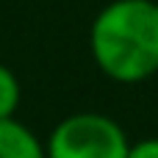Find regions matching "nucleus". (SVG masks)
I'll use <instances>...</instances> for the list:
<instances>
[{"label":"nucleus","mask_w":158,"mask_h":158,"mask_svg":"<svg viewBox=\"0 0 158 158\" xmlns=\"http://www.w3.org/2000/svg\"><path fill=\"white\" fill-rule=\"evenodd\" d=\"M92 58L117 83H139L158 75V3L114 0L92 22Z\"/></svg>","instance_id":"obj_1"},{"label":"nucleus","mask_w":158,"mask_h":158,"mask_svg":"<svg viewBox=\"0 0 158 158\" xmlns=\"http://www.w3.org/2000/svg\"><path fill=\"white\" fill-rule=\"evenodd\" d=\"M128 147L122 125L94 111L64 117L44 142L47 158H125Z\"/></svg>","instance_id":"obj_2"},{"label":"nucleus","mask_w":158,"mask_h":158,"mask_svg":"<svg viewBox=\"0 0 158 158\" xmlns=\"http://www.w3.org/2000/svg\"><path fill=\"white\" fill-rule=\"evenodd\" d=\"M0 158H47V153L28 125L8 117L0 119Z\"/></svg>","instance_id":"obj_3"},{"label":"nucleus","mask_w":158,"mask_h":158,"mask_svg":"<svg viewBox=\"0 0 158 158\" xmlns=\"http://www.w3.org/2000/svg\"><path fill=\"white\" fill-rule=\"evenodd\" d=\"M17 106H19V81L6 64H0V119L14 117Z\"/></svg>","instance_id":"obj_4"},{"label":"nucleus","mask_w":158,"mask_h":158,"mask_svg":"<svg viewBox=\"0 0 158 158\" xmlns=\"http://www.w3.org/2000/svg\"><path fill=\"white\" fill-rule=\"evenodd\" d=\"M125 158H158V136H150V139L131 144Z\"/></svg>","instance_id":"obj_5"}]
</instances>
